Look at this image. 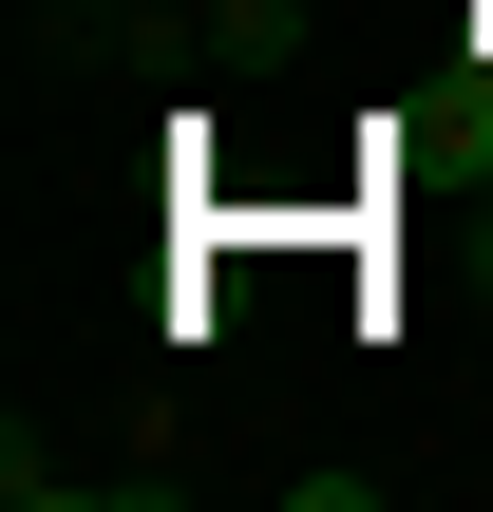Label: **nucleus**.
<instances>
[{
  "mask_svg": "<svg viewBox=\"0 0 493 512\" xmlns=\"http://www.w3.org/2000/svg\"><path fill=\"white\" fill-rule=\"evenodd\" d=\"M456 133H475V171H493V38H475V95H456Z\"/></svg>",
  "mask_w": 493,
  "mask_h": 512,
  "instance_id": "obj_1",
  "label": "nucleus"
}]
</instances>
